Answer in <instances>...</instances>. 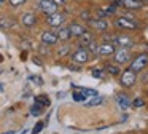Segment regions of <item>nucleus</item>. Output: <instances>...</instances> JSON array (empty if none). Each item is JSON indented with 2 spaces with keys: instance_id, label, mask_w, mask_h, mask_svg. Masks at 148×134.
I'll return each instance as SVG.
<instances>
[{
  "instance_id": "obj_13",
  "label": "nucleus",
  "mask_w": 148,
  "mask_h": 134,
  "mask_svg": "<svg viewBox=\"0 0 148 134\" xmlns=\"http://www.w3.org/2000/svg\"><path fill=\"white\" fill-rule=\"evenodd\" d=\"M21 22H23V26H26V27H34V26L37 24V16L30 11L24 13V15L21 16Z\"/></svg>"
},
{
  "instance_id": "obj_17",
  "label": "nucleus",
  "mask_w": 148,
  "mask_h": 134,
  "mask_svg": "<svg viewBox=\"0 0 148 134\" xmlns=\"http://www.w3.org/2000/svg\"><path fill=\"white\" fill-rule=\"evenodd\" d=\"M56 35H58V38L61 41H67L69 38H70V32H69V27H59V30L56 32Z\"/></svg>"
},
{
  "instance_id": "obj_39",
  "label": "nucleus",
  "mask_w": 148,
  "mask_h": 134,
  "mask_svg": "<svg viewBox=\"0 0 148 134\" xmlns=\"http://www.w3.org/2000/svg\"><path fill=\"white\" fill-rule=\"evenodd\" d=\"M0 73H2V69H0Z\"/></svg>"
},
{
  "instance_id": "obj_28",
  "label": "nucleus",
  "mask_w": 148,
  "mask_h": 134,
  "mask_svg": "<svg viewBox=\"0 0 148 134\" xmlns=\"http://www.w3.org/2000/svg\"><path fill=\"white\" fill-rule=\"evenodd\" d=\"M8 2H10L11 6H21L26 3V0H8Z\"/></svg>"
},
{
  "instance_id": "obj_24",
  "label": "nucleus",
  "mask_w": 148,
  "mask_h": 134,
  "mask_svg": "<svg viewBox=\"0 0 148 134\" xmlns=\"http://www.w3.org/2000/svg\"><path fill=\"white\" fill-rule=\"evenodd\" d=\"M42 105H38V104H34L32 105V108H30V113L34 115V117H38L40 113H42Z\"/></svg>"
},
{
  "instance_id": "obj_29",
  "label": "nucleus",
  "mask_w": 148,
  "mask_h": 134,
  "mask_svg": "<svg viewBox=\"0 0 148 134\" xmlns=\"http://www.w3.org/2000/svg\"><path fill=\"white\" fill-rule=\"evenodd\" d=\"M67 53H69V46H67V45H65V46H62L61 50L58 51V56H59V57H62V56H65V54H67Z\"/></svg>"
},
{
  "instance_id": "obj_37",
  "label": "nucleus",
  "mask_w": 148,
  "mask_h": 134,
  "mask_svg": "<svg viewBox=\"0 0 148 134\" xmlns=\"http://www.w3.org/2000/svg\"><path fill=\"white\" fill-rule=\"evenodd\" d=\"M140 2H148V0H140Z\"/></svg>"
},
{
  "instance_id": "obj_6",
  "label": "nucleus",
  "mask_w": 148,
  "mask_h": 134,
  "mask_svg": "<svg viewBox=\"0 0 148 134\" xmlns=\"http://www.w3.org/2000/svg\"><path fill=\"white\" fill-rule=\"evenodd\" d=\"M115 62L116 64H126L131 61V51L129 48H119V50H115Z\"/></svg>"
},
{
  "instance_id": "obj_16",
  "label": "nucleus",
  "mask_w": 148,
  "mask_h": 134,
  "mask_svg": "<svg viewBox=\"0 0 148 134\" xmlns=\"http://www.w3.org/2000/svg\"><path fill=\"white\" fill-rule=\"evenodd\" d=\"M92 40H94L92 34H91V32H88V30H84L83 34L78 37V45H80V46H88V45H89Z\"/></svg>"
},
{
  "instance_id": "obj_34",
  "label": "nucleus",
  "mask_w": 148,
  "mask_h": 134,
  "mask_svg": "<svg viewBox=\"0 0 148 134\" xmlns=\"http://www.w3.org/2000/svg\"><path fill=\"white\" fill-rule=\"evenodd\" d=\"M2 61H3V56H2V54H0V62H2Z\"/></svg>"
},
{
  "instance_id": "obj_20",
  "label": "nucleus",
  "mask_w": 148,
  "mask_h": 134,
  "mask_svg": "<svg viewBox=\"0 0 148 134\" xmlns=\"http://www.w3.org/2000/svg\"><path fill=\"white\" fill-rule=\"evenodd\" d=\"M116 102L119 104L121 108H127L129 107V101H127V97H126V94H118L116 96Z\"/></svg>"
},
{
  "instance_id": "obj_1",
  "label": "nucleus",
  "mask_w": 148,
  "mask_h": 134,
  "mask_svg": "<svg viewBox=\"0 0 148 134\" xmlns=\"http://www.w3.org/2000/svg\"><path fill=\"white\" fill-rule=\"evenodd\" d=\"M115 27L119 30H135L140 27V22L135 21L132 16H119L118 19H115Z\"/></svg>"
},
{
  "instance_id": "obj_15",
  "label": "nucleus",
  "mask_w": 148,
  "mask_h": 134,
  "mask_svg": "<svg viewBox=\"0 0 148 134\" xmlns=\"http://www.w3.org/2000/svg\"><path fill=\"white\" fill-rule=\"evenodd\" d=\"M97 13H99L100 18L112 16V15H115V13H116V5H115V3H112V5H105V6H102V8H100Z\"/></svg>"
},
{
  "instance_id": "obj_8",
  "label": "nucleus",
  "mask_w": 148,
  "mask_h": 134,
  "mask_svg": "<svg viewBox=\"0 0 148 134\" xmlns=\"http://www.w3.org/2000/svg\"><path fill=\"white\" fill-rule=\"evenodd\" d=\"M115 5H121L126 10H142L143 8V2H140V0H116Z\"/></svg>"
},
{
  "instance_id": "obj_19",
  "label": "nucleus",
  "mask_w": 148,
  "mask_h": 134,
  "mask_svg": "<svg viewBox=\"0 0 148 134\" xmlns=\"http://www.w3.org/2000/svg\"><path fill=\"white\" fill-rule=\"evenodd\" d=\"M102 102H103V99L97 94V96H92V97H91V101H84V105L92 107V105H99V104H102Z\"/></svg>"
},
{
  "instance_id": "obj_22",
  "label": "nucleus",
  "mask_w": 148,
  "mask_h": 134,
  "mask_svg": "<svg viewBox=\"0 0 148 134\" xmlns=\"http://www.w3.org/2000/svg\"><path fill=\"white\" fill-rule=\"evenodd\" d=\"M105 69H107V72H108L110 73V75H119V67L118 66H113V64H108V66H107L105 67Z\"/></svg>"
},
{
  "instance_id": "obj_30",
  "label": "nucleus",
  "mask_w": 148,
  "mask_h": 134,
  "mask_svg": "<svg viewBox=\"0 0 148 134\" xmlns=\"http://www.w3.org/2000/svg\"><path fill=\"white\" fill-rule=\"evenodd\" d=\"M132 105H134V107H143V105H145V102H143V99H134Z\"/></svg>"
},
{
  "instance_id": "obj_25",
  "label": "nucleus",
  "mask_w": 148,
  "mask_h": 134,
  "mask_svg": "<svg viewBox=\"0 0 148 134\" xmlns=\"http://www.w3.org/2000/svg\"><path fill=\"white\" fill-rule=\"evenodd\" d=\"M91 75H92L94 78H103L102 69H92V70H91Z\"/></svg>"
},
{
  "instance_id": "obj_11",
  "label": "nucleus",
  "mask_w": 148,
  "mask_h": 134,
  "mask_svg": "<svg viewBox=\"0 0 148 134\" xmlns=\"http://www.w3.org/2000/svg\"><path fill=\"white\" fill-rule=\"evenodd\" d=\"M38 8L42 10L45 15H51V13L58 11V5L53 0H40L38 2Z\"/></svg>"
},
{
  "instance_id": "obj_7",
  "label": "nucleus",
  "mask_w": 148,
  "mask_h": 134,
  "mask_svg": "<svg viewBox=\"0 0 148 134\" xmlns=\"http://www.w3.org/2000/svg\"><path fill=\"white\" fill-rule=\"evenodd\" d=\"M88 24H89V27H92L94 30L97 32H105L107 29H108V22L105 21V19H100V18H89L88 19Z\"/></svg>"
},
{
  "instance_id": "obj_36",
  "label": "nucleus",
  "mask_w": 148,
  "mask_h": 134,
  "mask_svg": "<svg viewBox=\"0 0 148 134\" xmlns=\"http://www.w3.org/2000/svg\"><path fill=\"white\" fill-rule=\"evenodd\" d=\"M5 2H7V0H0V3H5Z\"/></svg>"
},
{
  "instance_id": "obj_38",
  "label": "nucleus",
  "mask_w": 148,
  "mask_h": 134,
  "mask_svg": "<svg viewBox=\"0 0 148 134\" xmlns=\"http://www.w3.org/2000/svg\"><path fill=\"white\" fill-rule=\"evenodd\" d=\"M147 38H148V32H147Z\"/></svg>"
},
{
  "instance_id": "obj_9",
  "label": "nucleus",
  "mask_w": 148,
  "mask_h": 134,
  "mask_svg": "<svg viewBox=\"0 0 148 134\" xmlns=\"http://www.w3.org/2000/svg\"><path fill=\"white\" fill-rule=\"evenodd\" d=\"M113 43L115 45H119L121 48H131L134 46V38L129 37V35H115V38H113Z\"/></svg>"
},
{
  "instance_id": "obj_21",
  "label": "nucleus",
  "mask_w": 148,
  "mask_h": 134,
  "mask_svg": "<svg viewBox=\"0 0 148 134\" xmlns=\"http://www.w3.org/2000/svg\"><path fill=\"white\" fill-rule=\"evenodd\" d=\"M35 104L42 105V107H48V105H49V99L46 97L45 94H40V96H37V97H35Z\"/></svg>"
},
{
  "instance_id": "obj_18",
  "label": "nucleus",
  "mask_w": 148,
  "mask_h": 134,
  "mask_svg": "<svg viewBox=\"0 0 148 134\" xmlns=\"http://www.w3.org/2000/svg\"><path fill=\"white\" fill-rule=\"evenodd\" d=\"M14 26V21L11 18H0V29H11Z\"/></svg>"
},
{
  "instance_id": "obj_4",
  "label": "nucleus",
  "mask_w": 148,
  "mask_h": 134,
  "mask_svg": "<svg viewBox=\"0 0 148 134\" xmlns=\"http://www.w3.org/2000/svg\"><path fill=\"white\" fill-rule=\"evenodd\" d=\"M135 72L131 69H126L124 72L121 73V77H119V85L123 86V88H131V86L135 85Z\"/></svg>"
},
{
  "instance_id": "obj_5",
  "label": "nucleus",
  "mask_w": 148,
  "mask_h": 134,
  "mask_svg": "<svg viewBox=\"0 0 148 134\" xmlns=\"http://www.w3.org/2000/svg\"><path fill=\"white\" fill-rule=\"evenodd\" d=\"M65 22V16L59 11H54L51 15H46V24L51 26V27H61Z\"/></svg>"
},
{
  "instance_id": "obj_14",
  "label": "nucleus",
  "mask_w": 148,
  "mask_h": 134,
  "mask_svg": "<svg viewBox=\"0 0 148 134\" xmlns=\"http://www.w3.org/2000/svg\"><path fill=\"white\" fill-rule=\"evenodd\" d=\"M84 30H86V29H84L81 24H78V22H72V24L69 26V32H70V37H77V38H78Z\"/></svg>"
},
{
  "instance_id": "obj_10",
  "label": "nucleus",
  "mask_w": 148,
  "mask_h": 134,
  "mask_svg": "<svg viewBox=\"0 0 148 134\" xmlns=\"http://www.w3.org/2000/svg\"><path fill=\"white\" fill-rule=\"evenodd\" d=\"M40 38H42V43H43V45H48V46H51V45H56V43L59 41V38H58V35H56V32H51V30L42 32Z\"/></svg>"
},
{
  "instance_id": "obj_33",
  "label": "nucleus",
  "mask_w": 148,
  "mask_h": 134,
  "mask_svg": "<svg viewBox=\"0 0 148 134\" xmlns=\"http://www.w3.org/2000/svg\"><path fill=\"white\" fill-rule=\"evenodd\" d=\"M34 62H35V64H37V66H42V62H40V61H38V59H37V57H34Z\"/></svg>"
},
{
  "instance_id": "obj_2",
  "label": "nucleus",
  "mask_w": 148,
  "mask_h": 134,
  "mask_svg": "<svg viewBox=\"0 0 148 134\" xmlns=\"http://www.w3.org/2000/svg\"><path fill=\"white\" fill-rule=\"evenodd\" d=\"M72 61L77 64H86L91 61V53L88 48H83L80 46L77 51H73V54H72Z\"/></svg>"
},
{
  "instance_id": "obj_31",
  "label": "nucleus",
  "mask_w": 148,
  "mask_h": 134,
  "mask_svg": "<svg viewBox=\"0 0 148 134\" xmlns=\"http://www.w3.org/2000/svg\"><path fill=\"white\" fill-rule=\"evenodd\" d=\"M81 18L86 19V21H88V19L91 18V13H89V11H81Z\"/></svg>"
},
{
  "instance_id": "obj_23",
  "label": "nucleus",
  "mask_w": 148,
  "mask_h": 134,
  "mask_svg": "<svg viewBox=\"0 0 148 134\" xmlns=\"http://www.w3.org/2000/svg\"><path fill=\"white\" fill-rule=\"evenodd\" d=\"M86 99H88V97L83 94V91H81V89H78L77 93H73V101H77V102H84Z\"/></svg>"
},
{
  "instance_id": "obj_35",
  "label": "nucleus",
  "mask_w": 148,
  "mask_h": 134,
  "mask_svg": "<svg viewBox=\"0 0 148 134\" xmlns=\"http://www.w3.org/2000/svg\"><path fill=\"white\" fill-rule=\"evenodd\" d=\"M5 134H14V133H13V131H10V133H5Z\"/></svg>"
},
{
  "instance_id": "obj_32",
  "label": "nucleus",
  "mask_w": 148,
  "mask_h": 134,
  "mask_svg": "<svg viewBox=\"0 0 148 134\" xmlns=\"http://www.w3.org/2000/svg\"><path fill=\"white\" fill-rule=\"evenodd\" d=\"M53 2H54L58 6H61V5H64V3H65V0H53Z\"/></svg>"
},
{
  "instance_id": "obj_3",
  "label": "nucleus",
  "mask_w": 148,
  "mask_h": 134,
  "mask_svg": "<svg viewBox=\"0 0 148 134\" xmlns=\"http://www.w3.org/2000/svg\"><path fill=\"white\" fill-rule=\"evenodd\" d=\"M147 66H148V54L147 53H142V54H138L135 59H132L131 67H129V69L134 70V72L137 73V72H142Z\"/></svg>"
},
{
  "instance_id": "obj_12",
  "label": "nucleus",
  "mask_w": 148,
  "mask_h": 134,
  "mask_svg": "<svg viewBox=\"0 0 148 134\" xmlns=\"http://www.w3.org/2000/svg\"><path fill=\"white\" fill-rule=\"evenodd\" d=\"M115 43H112V41H107V43H102L99 45V48H97V53L99 56H112L113 53H115Z\"/></svg>"
},
{
  "instance_id": "obj_27",
  "label": "nucleus",
  "mask_w": 148,
  "mask_h": 134,
  "mask_svg": "<svg viewBox=\"0 0 148 134\" xmlns=\"http://www.w3.org/2000/svg\"><path fill=\"white\" fill-rule=\"evenodd\" d=\"M29 80L30 82H35V85H43V80L40 78V77H37V75H30Z\"/></svg>"
},
{
  "instance_id": "obj_26",
  "label": "nucleus",
  "mask_w": 148,
  "mask_h": 134,
  "mask_svg": "<svg viewBox=\"0 0 148 134\" xmlns=\"http://www.w3.org/2000/svg\"><path fill=\"white\" fill-rule=\"evenodd\" d=\"M43 128H45V123H43V121H38V123H37L35 126H34V129H32V134H38L40 131L43 129Z\"/></svg>"
}]
</instances>
